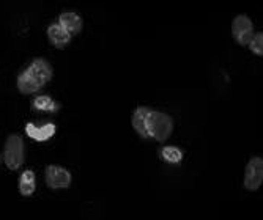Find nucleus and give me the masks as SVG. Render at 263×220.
<instances>
[{
    "instance_id": "nucleus-14",
    "label": "nucleus",
    "mask_w": 263,
    "mask_h": 220,
    "mask_svg": "<svg viewBox=\"0 0 263 220\" xmlns=\"http://www.w3.org/2000/svg\"><path fill=\"white\" fill-rule=\"evenodd\" d=\"M249 49L255 54V55H263V33H254V36L249 41Z\"/></svg>"
},
{
    "instance_id": "nucleus-10",
    "label": "nucleus",
    "mask_w": 263,
    "mask_h": 220,
    "mask_svg": "<svg viewBox=\"0 0 263 220\" xmlns=\"http://www.w3.org/2000/svg\"><path fill=\"white\" fill-rule=\"evenodd\" d=\"M26 132H27V135L29 137H32V138H35V140H38V142H44V140H47V138H51L54 134H55V126L54 125H44V126H41V128H36V126H33V125H27L26 126Z\"/></svg>"
},
{
    "instance_id": "nucleus-3",
    "label": "nucleus",
    "mask_w": 263,
    "mask_h": 220,
    "mask_svg": "<svg viewBox=\"0 0 263 220\" xmlns=\"http://www.w3.org/2000/svg\"><path fill=\"white\" fill-rule=\"evenodd\" d=\"M24 162V143L22 138L16 134H11L7 138L5 145V164L10 170H17Z\"/></svg>"
},
{
    "instance_id": "nucleus-1",
    "label": "nucleus",
    "mask_w": 263,
    "mask_h": 220,
    "mask_svg": "<svg viewBox=\"0 0 263 220\" xmlns=\"http://www.w3.org/2000/svg\"><path fill=\"white\" fill-rule=\"evenodd\" d=\"M52 79V66L44 58L33 60L17 77V88L22 94H32L40 91Z\"/></svg>"
},
{
    "instance_id": "nucleus-4",
    "label": "nucleus",
    "mask_w": 263,
    "mask_h": 220,
    "mask_svg": "<svg viewBox=\"0 0 263 220\" xmlns=\"http://www.w3.org/2000/svg\"><path fill=\"white\" fill-rule=\"evenodd\" d=\"M232 35L241 46H248L251 38L254 36L252 21L246 14L236 16L232 22Z\"/></svg>"
},
{
    "instance_id": "nucleus-12",
    "label": "nucleus",
    "mask_w": 263,
    "mask_h": 220,
    "mask_svg": "<svg viewBox=\"0 0 263 220\" xmlns=\"http://www.w3.org/2000/svg\"><path fill=\"white\" fill-rule=\"evenodd\" d=\"M32 106L36 110H43V112H55V110L60 109V106L49 96H38V97H35Z\"/></svg>"
},
{
    "instance_id": "nucleus-2",
    "label": "nucleus",
    "mask_w": 263,
    "mask_h": 220,
    "mask_svg": "<svg viewBox=\"0 0 263 220\" xmlns=\"http://www.w3.org/2000/svg\"><path fill=\"white\" fill-rule=\"evenodd\" d=\"M174 131V121L172 118L162 113V112H156L152 110L148 115V134L150 137H153L158 142H165L171 137Z\"/></svg>"
},
{
    "instance_id": "nucleus-13",
    "label": "nucleus",
    "mask_w": 263,
    "mask_h": 220,
    "mask_svg": "<svg viewBox=\"0 0 263 220\" xmlns=\"http://www.w3.org/2000/svg\"><path fill=\"white\" fill-rule=\"evenodd\" d=\"M161 156L165 162L177 164L181 161L183 153H181V150L177 148V146H165V148H162V151H161Z\"/></svg>"
},
{
    "instance_id": "nucleus-7",
    "label": "nucleus",
    "mask_w": 263,
    "mask_h": 220,
    "mask_svg": "<svg viewBox=\"0 0 263 220\" xmlns=\"http://www.w3.org/2000/svg\"><path fill=\"white\" fill-rule=\"evenodd\" d=\"M59 24L60 27L69 33V36L73 35H78L82 29V19L78 13H73V11H66V13H62L60 17H59Z\"/></svg>"
},
{
    "instance_id": "nucleus-11",
    "label": "nucleus",
    "mask_w": 263,
    "mask_h": 220,
    "mask_svg": "<svg viewBox=\"0 0 263 220\" xmlns=\"http://www.w3.org/2000/svg\"><path fill=\"white\" fill-rule=\"evenodd\" d=\"M35 173L32 170H27V172H24L19 178V192L24 195V197H30V195L35 192Z\"/></svg>"
},
{
    "instance_id": "nucleus-5",
    "label": "nucleus",
    "mask_w": 263,
    "mask_h": 220,
    "mask_svg": "<svg viewBox=\"0 0 263 220\" xmlns=\"http://www.w3.org/2000/svg\"><path fill=\"white\" fill-rule=\"evenodd\" d=\"M263 183V161L261 157H252L246 165L245 187L248 190H257Z\"/></svg>"
},
{
    "instance_id": "nucleus-9",
    "label": "nucleus",
    "mask_w": 263,
    "mask_h": 220,
    "mask_svg": "<svg viewBox=\"0 0 263 220\" xmlns=\"http://www.w3.org/2000/svg\"><path fill=\"white\" fill-rule=\"evenodd\" d=\"M47 36H49L51 43L55 47H59V49L65 47L69 43V39H71L69 33H66L60 27V24H52V26H49V29H47Z\"/></svg>"
},
{
    "instance_id": "nucleus-8",
    "label": "nucleus",
    "mask_w": 263,
    "mask_h": 220,
    "mask_svg": "<svg viewBox=\"0 0 263 220\" xmlns=\"http://www.w3.org/2000/svg\"><path fill=\"white\" fill-rule=\"evenodd\" d=\"M150 112L152 110L148 107H139L133 113V128L143 138L150 137V134H148V115H150Z\"/></svg>"
},
{
    "instance_id": "nucleus-6",
    "label": "nucleus",
    "mask_w": 263,
    "mask_h": 220,
    "mask_svg": "<svg viewBox=\"0 0 263 220\" xmlns=\"http://www.w3.org/2000/svg\"><path fill=\"white\" fill-rule=\"evenodd\" d=\"M46 184L51 189H65L71 184V173L59 165L46 167Z\"/></svg>"
}]
</instances>
